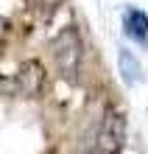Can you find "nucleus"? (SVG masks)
<instances>
[{"instance_id": "nucleus-1", "label": "nucleus", "mask_w": 148, "mask_h": 154, "mask_svg": "<svg viewBox=\"0 0 148 154\" xmlns=\"http://www.w3.org/2000/svg\"><path fill=\"white\" fill-rule=\"evenodd\" d=\"M53 51V62H56L62 79L76 81L78 79V67H81V56H84V45H81V37L76 28H64L56 39L50 42Z\"/></svg>"}, {"instance_id": "nucleus-2", "label": "nucleus", "mask_w": 148, "mask_h": 154, "mask_svg": "<svg viewBox=\"0 0 148 154\" xmlns=\"http://www.w3.org/2000/svg\"><path fill=\"white\" fill-rule=\"evenodd\" d=\"M42 84H45V67L36 59L23 62L20 70L6 81V87H8V93H11V95H25V98L39 95L42 93Z\"/></svg>"}, {"instance_id": "nucleus-3", "label": "nucleus", "mask_w": 148, "mask_h": 154, "mask_svg": "<svg viewBox=\"0 0 148 154\" xmlns=\"http://www.w3.org/2000/svg\"><path fill=\"white\" fill-rule=\"evenodd\" d=\"M123 28L131 39L145 42L148 39V14L140 11V8H126L123 11Z\"/></svg>"}, {"instance_id": "nucleus-4", "label": "nucleus", "mask_w": 148, "mask_h": 154, "mask_svg": "<svg viewBox=\"0 0 148 154\" xmlns=\"http://www.w3.org/2000/svg\"><path fill=\"white\" fill-rule=\"evenodd\" d=\"M117 67H120V76H123V81L128 87L137 84V81L143 79V67H140V62H137V56L128 48H120L117 51Z\"/></svg>"}]
</instances>
